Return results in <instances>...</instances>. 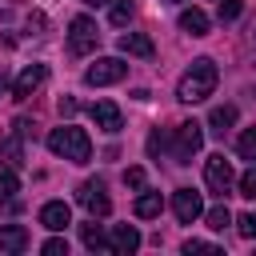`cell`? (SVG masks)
Listing matches in <instances>:
<instances>
[{"label":"cell","mask_w":256,"mask_h":256,"mask_svg":"<svg viewBox=\"0 0 256 256\" xmlns=\"http://www.w3.org/2000/svg\"><path fill=\"white\" fill-rule=\"evenodd\" d=\"M56 108H60V116H72V112H76V100H72V96H60Z\"/></svg>","instance_id":"30"},{"label":"cell","mask_w":256,"mask_h":256,"mask_svg":"<svg viewBox=\"0 0 256 256\" xmlns=\"http://www.w3.org/2000/svg\"><path fill=\"white\" fill-rule=\"evenodd\" d=\"M180 28L188 36H208V12L204 8H184L180 12Z\"/></svg>","instance_id":"17"},{"label":"cell","mask_w":256,"mask_h":256,"mask_svg":"<svg viewBox=\"0 0 256 256\" xmlns=\"http://www.w3.org/2000/svg\"><path fill=\"white\" fill-rule=\"evenodd\" d=\"M96 44H100L96 24H92L88 16H76V20L68 24V48H72V56H88Z\"/></svg>","instance_id":"6"},{"label":"cell","mask_w":256,"mask_h":256,"mask_svg":"<svg viewBox=\"0 0 256 256\" xmlns=\"http://www.w3.org/2000/svg\"><path fill=\"white\" fill-rule=\"evenodd\" d=\"M216 80H220L216 60L200 56V60H192V64H188V72L180 76V84H176V100H184V104H200V100H208V96H212Z\"/></svg>","instance_id":"1"},{"label":"cell","mask_w":256,"mask_h":256,"mask_svg":"<svg viewBox=\"0 0 256 256\" xmlns=\"http://www.w3.org/2000/svg\"><path fill=\"white\" fill-rule=\"evenodd\" d=\"M80 240H84V248H88V252H112V240L104 236V228H100L96 220L80 224Z\"/></svg>","instance_id":"15"},{"label":"cell","mask_w":256,"mask_h":256,"mask_svg":"<svg viewBox=\"0 0 256 256\" xmlns=\"http://www.w3.org/2000/svg\"><path fill=\"white\" fill-rule=\"evenodd\" d=\"M132 16H136V4H132V0H116V4H112V24H116V28H124Z\"/></svg>","instance_id":"23"},{"label":"cell","mask_w":256,"mask_h":256,"mask_svg":"<svg viewBox=\"0 0 256 256\" xmlns=\"http://www.w3.org/2000/svg\"><path fill=\"white\" fill-rule=\"evenodd\" d=\"M240 8H244V0H220V4H216V16H220V24H232V20L240 16Z\"/></svg>","instance_id":"24"},{"label":"cell","mask_w":256,"mask_h":256,"mask_svg":"<svg viewBox=\"0 0 256 256\" xmlns=\"http://www.w3.org/2000/svg\"><path fill=\"white\" fill-rule=\"evenodd\" d=\"M40 252H48V256H68V240H64V236H52V240H44Z\"/></svg>","instance_id":"26"},{"label":"cell","mask_w":256,"mask_h":256,"mask_svg":"<svg viewBox=\"0 0 256 256\" xmlns=\"http://www.w3.org/2000/svg\"><path fill=\"white\" fill-rule=\"evenodd\" d=\"M16 192H20V176H16V168L4 164V168H0V204H8Z\"/></svg>","instance_id":"20"},{"label":"cell","mask_w":256,"mask_h":256,"mask_svg":"<svg viewBox=\"0 0 256 256\" xmlns=\"http://www.w3.org/2000/svg\"><path fill=\"white\" fill-rule=\"evenodd\" d=\"M108 240H112V252H136L140 248V232L132 224H116Z\"/></svg>","instance_id":"16"},{"label":"cell","mask_w":256,"mask_h":256,"mask_svg":"<svg viewBox=\"0 0 256 256\" xmlns=\"http://www.w3.org/2000/svg\"><path fill=\"white\" fill-rule=\"evenodd\" d=\"M124 184L128 188H144V168H124Z\"/></svg>","instance_id":"29"},{"label":"cell","mask_w":256,"mask_h":256,"mask_svg":"<svg viewBox=\"0 0 256 256\" xmlns=\"http://www.w3.org/2000/svg\"><path fill=\"white\" fill-rule=\"evenodd\" d=\"M236 228H240L244 240H256V212H244V216L236 220Z\"/></svg>","instance_id":"25"},{"label":"cell","mask_w":256,"mask_h":256,"mask_svg":"<svg viewBox=\"0 0 256 256\" xmlns=\"http://www.w3.org/2000/svg\"><path fill=\"white\" fill-rule=\"evenodd\" d=\"M40 224H44L48 232H64V228L72 224V208H68L64 200H48V204L40 208Z\"/></svg>","instance_id":"11"},{"label":"cell","mask_w":256,"mask_h":256,"mask_svg":"<svg viewBox=\"0 0 256 256\" xmlns=\"http://www.w3.org/2000/svg\"><path fill=\"white\" fill-rule=\"evenodd\" d=\"M48 152H52V156H64V160H72V164H88L92 140H88L84 128L64 124V128H52V132H48Z\"/></svg>","instance_id":"2"},{"label":"cell","mask_w":256,"mask_h":256,"mask_svg":"<svg viewBox=\"0 0 256 256\" xmlns=\"http://www.w3.org/2000/svg\"><path fill=\"white\" fill-rule=\"evenodd\" d=\"M28 248V228L24 224H0V252H24Z\"/></svg>","instance_id":"13"},{"label":"cell","mask_w":256,"mask_h":256,"mask_svg":"<svg viewBox=\"0 0 256 256\" xmlns=\"http://www.w3.org/2000/svg\"><path fill=\"white\" fill-rule=\"evenodd\" d=\"M236 152H240L244 160H256V128H244V132L236 136Z\"/></svg>","instance_id":"22"},{"label":"cell","mask_w":256,"mask_h":256,"mask_svg":"<svg viewBox=\"0 0 256 256\" xmlns=\"http://www.w3.org/2000/svg\"><path fill=\"white\" fill-rule=\"evenodd\" d=\"M204 180H208V188H212L216 196H228V192H232L236 172H232V164L224 160V152H216V156L204 160Z\"/></svg>","instance_id":"5"},{"label":"cell","mask_w":256,"mask_h":256,"mask_svg":"<svg viewBox=\"0 0 256 256\" xmlns=\"http://www.w3.org/2000/svg\"><path fill=\"white\" fill-rule=\"evenodd\" d=\"M84 4H92V8H100V4H112V0H84Z\"/></svg>","instance_id":"31"},{"label":"cell","mask_w":256,"mask_h":256,"mask_svg":"<svg viewBox=\"0 0 256 256\" xmlns=\"http://www.w3.org/2000/svg\"><path fill=\"white\" fill-rule=\"evenodd\" d=\"M172 212H176L180 224L200 220V216H204V200H200V192H196V188H176V192H172Z\"/></svg>","instance_id":"8"},{"label":"cell","mask_w":256,"mask_h":256,"mask_svg":"<svg viewBox=\"0 0 256 256\" xmlns=\"http://www.w3.org/2000/svg\"><path fill=\"white\" fill-rule=\"evenodd\" d=\"M116 44H120V52H128V56H140V60H148V56L156 52V48H152V40H148L144 32H124Z\"/></svg>","instance_id":"14"},{"label":"cell","mask_w":256,"mask_h":256,"mask_svg":"<svg viewBox=\"0 0 256 256\" xmlns=\"http://www.w3.org/2000/svg\"><path fill=\"white\" fill-rule=\"evenodd\" d=\"M204 220H208V228H212V232H224V228L232 224V212H228L224 204H216V208H208V212H204Z\"/></svg>","instance_id":"21"},{"label":"cell","mask_w":256,"mask_h":256,"mask_svg":"<svg viewBox=\"0 0 256 256\" xmlns=\"http://www.w3.org/2000/svg\"><path fill=\"white\" fill-rule=\"evenodd\" d=\"M240 196H256V164L240 176Z\"/></svg>","instance_id":"28"},{"label":"cell","mask_w":256,"mask_h":256,"mask_svg":"<svg viewBox=\"0 0 256 256\" xmlns=\"http://www.w3.org/2000/svg\"><path fill=\"white\" fill-rule=\"evenodd\" d=\"M0 160L8 168H20L24 164V128H12V136L0 140Z\"/></svg>","instance_id":"12"},{"label":"cell","mask_w":256,"mask_h":256,"mask_svg":"<svg viewBox=\"0 0 256 256\" xmlns=\"http://www.w3.org/2000/svg\"><path fill=\"white\" fill-rule=\"evenodd\" d=\"M232 124H236V104H216V108L208 112V128H212V132L224 136Z\"/></svg>","instance_id":"18"},{"label":"cell","mask_w":256,"mask_h":256,"mask_svg":"<svg viewBox=\"0 0 256 256\" xmlns=\"http://www.w3.org/2000/svg\"><path fill=\"white\" fill-rule=\"evenodd\" d=\"M200 144H204V124H196V120H184V124H176V144H172V156H176V164H188V160L200 152Z\"/></svg>","instance_id":"4"},{"label":"cell","mask_w":256,"mask_h":256,"mask_svg":"<svg viewBox=\"0 0 256 256\" xmlns=\"http://www.w3.org/2000/svg\"><path fill=\"white\" fill-rule=\"evenodd\" d=\"M132 212H136L140 220H152V216H160V212H164V196H160V192H144V196H136Z\"/></svg>","instance_id":"19"},{"label":"cell","mask_w":256,"mask_h":256,"mask_svg":"<svg viewBox=\"0 0 256 256\" xmlns=\"http://www.w3.org/2000/svg\"><path fill=\"white\" fill-rule=\"evenodd\" d=\"M76 200H80V208H88V216H108L112 212V200H108L100 180H84L76 188Z\"/></svg>","instance_id":"7"},{"label":"cell","mask_w":256,"mask_h":256,"mask_svg":"<svg viewBox=\"0 0 256 256\" xmlns=\"http://www.w3.org/2000/svg\"><path fill=\"white\" fill-rule=\"evenodd\" d=\"M4 84H8V76H4V68H0V88H4Z\"/></svg>","instance_id":"32"},{"label":"cell","mask_w":256,"mask_h":256,"mask_svg":"<svg viewBox=\"0 0 256 256\" xmlns=\"http://www.w3.org/2000/svg\"><path fill=\"white\" fill-rule=\"evenodd\" d=\"M184 252H188V256H192V252H212V256H220V248L208 244V240H184Z\"/></svg>","instance_id":"27"},{"label":"cell","mask_w":256,"mask_h":256,"mask_svg":"<svg viewBox=\"0 0 256 256\" xmlns=\"http://www.w3.org/2000/svg\"><path fill=\"white\" fill-rule=\"evenodd\" d=\"M88 112H92L96 128H100V132H108V136H116V132L124 128V116H120V108H116L112 100H96V104H92Z\"/></svg>","instance_id":"9"},{"label":"cell","mask_w":256,"mask_h":256,"mask_svg":"<svg viewBox=\"0 0 256 256\" xmlns=\"http://www.w3.org/2000/svg\"><path fill=\"white\" fill-rule=\"evenodd\" d=\"M124 76H128V64H124L120 56H100L96 64H88V68H84V84H92V88L120 84Z\"/></svg>","instance_id":"3"},{"label":"cell","mask_w":256,"mask_h":256,"mask_svg":"<svg viewBox=\"0 0 256 256\" xmlns=\"http://www.w3.org/2000/svg\"><path fill=\"white\" fill-rule=\"evenodd\" d=\"M44 76H48V68H44V64H28V68L16 76V84H12V96H16V100H28V96H32V92L44 84Z\"/></svg>","instance_id":"10"}]
</instances>
